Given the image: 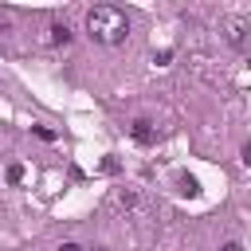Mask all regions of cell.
<instances>
[{
    "label": "cell",
    "mask_w": 251,
    "mask_h": 251,
    "mask_svg": "<svg viewBox=\"0 0 251 251\" xmlns=\"http://www.w3.org/2000/svg\"><path fill=\"white\" fill-rule=\"evenodd\" d=\"M220 35H224V43H227V47L243 51V47H247V39H251V24H247L243 16H224V20H220Z\"/></svg>",
    "instance_id": "7a4b0ae2"
},
{
    "label": "cell",
    "mask_w": 251,
    "mask_h": 251,
    "mask_svg": "<svg viewBox=\"0 0 251 251\" xmlns=\"http://www.w3.org/2000/svg\"><path fill=\"white\" fill-rule=\"evenodd\" d=\"M129 133H133V141H137V145H153V141H157V129H153V122H149V118H133Z\"/></svg>",
    "instance_id": "3957f363"
},
{
    "label": "cell",
    "mask_w": 251,
    "mask_h": 251,
    "mask_svg": "<svg viewBox=\"0 0 251 251\" xmlns=\"http://www.w3.org/2000/svg\"><path fill=\"white\" fill-rule=\"evenodd\" d=\"M220 251H243V247H239V243H224Z\"/></svg>",
    "instance_id": "30bf717a"
},
{
    "label": "cell",
    "mask_w": 251,
    "mask_h": 251,
    "mask_svg": "<svg viewBox=\"0 0 251 251\" xmlns=\"http://www.w3.org/2000/svg\"><path fill=\"white\" fill-rule=\"evenodd\" d=\"M86 31H90V39L114 47V43H122V39L129 35V20H126L114 4H98V8L86 12Z\"/></svg>",
    "instance_id": "6da1fadb"
},
{
    "label": "cell",
    "mask_w": 251,
    "mask_h": 251,
    "mask_svg": "<svg viewBox=\"0 0 251 251\" xmlns=\"http://www.w3.org/2000/svg\"><path fill=\"white\" fill-rule=\"evenodd\" d=\"M176 192H180V196H200V180L188 176V173H180V176H176Z\"/></svg>",
    "instance_id": "5b68a950"
},
{
    "label": "cell",
    "mask_w": 251,
    "mask_h": 251,
    "mask_svg": "<svg viewBox=\"0 0 251 251\" xmlns=\"http://www.w3.org/2000/svg\"><path fill=\"white\" fill-rule=\"evenodd\" d=\"M59 251H82L78 243H59Z\"/></svg>",
    "instance_id": "9c48e42d"
},
{
    "label": "cell",
    "mask_w": 251,
    "mask_h": 251,
    "mask_svg": "<svg viewBox=\"0 0 251 251\" xmlns=\"http://www.w3.org/2000/svg\"><path fill=\"white\" fill-rule=\"evenodd\" d=\"M8 180L20 184V180H24V169H20V165H8Z\"/></svg>",
    "instance_id": "52a82bcc"
},
{
    "label": "cell",
    "mask_w": 251,
    "mask_h": 251,
    "mask_svg": "<svg viewBox=\"0 0 251 251\" xmlns=\"http://www.w3.org/2000/svg\"><path fill=\"white\" fill-rule=\"evenodd\" d=\"M239 157H243V165L251 169V145H243V153H239Z\"/></svg>",
    "instance_id": "ba28073f"
},
{
    "label": "cell",
    "mask_w": 251,
    "mask_h": 251,
    "mask_svg": "<svg viewBox=\"0 0 251 251\" xmlns=\"http://www.w3.org/2000/svg\"><path fill=\"white\" fill-rule=\"evenodd\" d=\"M110 208H114V212L137 208V188H114V192H110Z\"/></svg>",
    "instance_id": "277c9868"
},
{
    "label": "cell",
    "mask_w": 251,
    "mask_h": 251,
    "mask_svg": "<svg viewBox=\"0 0 251 251\" xmlns=\"http://www.w3.org/2000/svg\"><path fill=\"white\" fill-rule=\"evenodd\" d=\"M47 31H51L47 43H55V47H59V43H71V27H67V24H51Z\"/></svg>",
    "instance_id": "8992f818"
}]
</instances>
